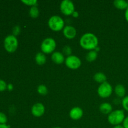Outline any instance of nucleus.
<instances>
[{"label":"nucleus","instance_id":"1","mask_svg":"<svg viewBox=\"0 0 128 128\" xmlns=\"http://www.w3.org/2000/svg\"><path fill=\"white\" fill-rule=\"evenodd\" d=\"M80 44L84 50L92 51L98 46V39L94 34L87 32L81 36Z\"/></svg>","mask_w":128,"mask_h":128},{"label":"nucleus","instance_id":"2","mask_svg":"<svg viewBox=\"0 0 128 128\" xmlns=\"http://www.w3.org/2000/svg\"><path fill=\"white\" fill-rule=\"evenodd\" d=\"M124 119V112L123 110H117L112 111L108 116V122L114 126L120 125V124L123 122Z\"/></svg>","mask_w":128,"mask_h":128},{"label":"nucleus","instance_id":"3","mask_svg":"<svg viewBox=\"0 0 128 128\" xmlns=\"http://www.w3.org/2000/svg\"><path fill=\"white\" fill-rule=\"evenodd\" d=\"M48 26L53 31H60L64 28V21L62 18L55 15L51 16L48 20Z\"/></svg>","mask_w":128,"mask_h":128},{"label":"nucleus","instance_id":"4","mask_svg":"<svg viewBox=\"0 0 128 128\" xmlns=\"http://www.w3.org/2000/svg\"><path fill=\"white\" fill-rule=\"evenodd\" d=\"M56 47V42L52 38H47L42 41L41 50L44 54H50L53 52Z\"/></svg>","mask_w":128,"mask_h":128},{"label":"nucleus","instance_id":"5","mask_svg":"<svg viewBox=\"0 0 128 128\" xmlns=\"http://www.w3.org/2000/svg\"><path fill=\"white\" fill-rule=\"evenodd\" d=\"M4 48L8 52H14L17 50L18 46V41L16 36L13 34L8 35L4 39Z\"/></svg>","mask_w":128,"mask_h":128},{"label":"nucleus","instance_id":"6","mask_svg":"<svg viewBox=\"0 0 128 128\" xmlns=\"http://www.w3.org/2000/svg\"><path fill=\"white\" fill-rule=\"evenodd\" d=\"M112 92V87L111 84L108 82H103L101 84L98 89V94L99 96L102 98H109Z\"/></svg>","mask_w":128,"mask_h":128},{"label":"nucleus","instance_id":"7","mask_svg":"<svg viewBox=\"0 0 128 128\" xmlns=\"http://www.w3.org/2000/svg\"><path fill=\"white\" fill-rule=\"evenodd\" d=\"M60 10L63 14L70 16L75 11L74 5L70 0H63L60 4Z\"/></svg>","mask_w":128,"mask_h":128},{"label":"nucleus","instance_id":"8","mask_svg":"<svg viewBox=\"0 0 128 128\" xmlns=\"http://www.w3.org/2000/svg\"><path fill=\"white\" fill-rule=\"evenodd\" d=\"M65 64L71 70H77L81 66V61L78 56L71 55L65 60Z\"/></svg>","mask_w":128,"mask_h":128},{"label":"nucleus","instance_id":"9","mask_svg":"<svg viewBox=\"0 0 128 128\" xmlns=\"http://www.w3.org/2000/svg\"><path fill=\"white\" fill-rule=\"evenodd\" d=\"M45 112V107L43 104L41 102H37L32 106L31 113L34 117H41Z\"/></svg>","mask_w":128,"mask_h":128},{"label":"nucleus","instance_id":"10","mask_svg":"<svg viewBox=\"0 0 128 128\" xmlns=\"http://www.w3.org/2000/svg\"><path fill=\"white\" fill-rule=\"evenodd\" d=\"M62 32L64 37L69 40L74 38L76 35V29L72 26H66L62 30Z\"/></svg>","mask_w":128,"mask_h":128},{"label":"nucleus","instance_id":"11","mask_svg":"<svg viewBox=\"0 0 128 128\" xmlns=\"http://www.w3.org/2000/svg\"><path fill=\"white\" fill-rule=\"evenodd\" d=\"M82 115H83V111L80 107L73 108L70 111V117L75 121L80 120L82 118Z\"/></svg>","mask_w":128,"mask_h":128},{"label":"nucleus","instance_id":"12","mask_svg":"<svg viewBox=\"0 0 128 128\" xmlns=\"http://www.w3.org/2000/svg\"><path fill=\"white\" fill-rule=\"evenodd\" d=\"M51 60L54 63L57 64H61L64 62L66 59H64V55L62 54V52L56 51L52 54Z\"/></svg>","mask_w":128,"mask_h":128},{"label":"nucleus","instance_id":"13","mask_svg":"<svg viewBox=\"0 0 128 128\" xmlns=\"http://www.w3.org/2000/svg\"><path fill=\"white\" fill-rule=\"evenodd\" d=\"M112 110V106L108 102H103L100 106V111L104 114H110Z\"/></svg>","mask_w":128,"mask_h":128},{"label":"nucleus","instance_id":"14","mask_svg":"<svg viewBox=\"0 0 128 128\" xmlns=\"http://www.w3.org/2000/svg\"><path fill=\"white\" fill-rule=\"evenodd\" d=\"M35 61L40 66L44 64L46 62V57L42 52H39L35 56Z\"/></svg>","mask_w":128,"mask_h":128},{"label":"nucleus","instance_id":"15","mask_svg":"<svg viewBox=\"0 0 128 128\" xmlns=\"http://www.w3.org/2000/svg\"><path fill=\"white\" fill-rule=\"evenodd\" d=\"M113 4L114 6L118 10H126L128 8V2L124 0H115Z\"/></svg>","mask_w":128,"mask_h":128},{"label":"nucleus","instance_id":"16","mask_svg":"<svg viewBox=\"0 0 128 128\" xmlns=\"http://www.w3.org/2000/svg\"><path fill=\"white\" fill-rule=\"evenodd\" d=\"M114 91L116 94L120 98H124L126 94V89L122 84H119L115 87Z\"/></svg>","mask_w":128,"mask_h":128},{"label":"nucleus","instance_id":"17","mask_svg":"<svg viewBox=\"0 0 128 128\" xmlns=\"http://www.w3.org/2000/svg\"><path fill=\"white\" fill-rule=\"evenodd\" d=\"M93 78L95 81L101 84L106 82V80H107L106 76L102 72H97V73H96L94 75Z\"/></svg>","mask_w":128,"mask_h":128},{"label":"nucleus","instance_id":"18","mask_svg":"<svg viewBox=\"0 0 128 128\" xmlns=\"http://www.w3.org/2000/svg\"><path fill=\"white\" fill-rule=\"evenodd\" d=\"M98 58V53L94 50L90 51V52H88L86 54V58L88 62H93L97 59Z\"/></svg>","mask_w":128,"mask_h":128},{"label":"nucleus","instance_id":"19","mask_svg":"<svg viewBox=\"0 0 128 128\" xmlns=\"http://www.w3.org/2000/svg\"><path fill=\"white\" fill-rule=\"evenodd\" d=\"M29 14H30V16L32 18H36L38 17L39 15H40V10H39L38 6L31 7Z\"/></svg>","mask_w":128,"mask_h":128},{"label":"nucleus","instance_id":"20","mask_svg":"<svg viewBox=\"0 0 128 128\" xmlns=\"http://www.w3.org/2000/svg\"><path fill=\"white\" fill-rule=\"evenodd\" d=\"M37 91L40 94L42 95V96H46L48 92L47 87L44 84L39 85L37 89Z\"/></svg>","mask_w":128,"mask_h":128},{"label":"nucleus","instance_id":"21","mask_svg":"<svg viewBox=\"0 0 128 128\" xmlns=\"http://www.w3.org/2000/svg\"><path fill=\"white\" fill-rule=\"evenodd\" d=\"M21 1L27 6H30L31 7L38 6V1L36 0H22Z\"/></svg>","mask_w":128,"mask_h":128},{"label":"nucleus","instance_id":"22","mask_svg":"<svg viewBox=\"0 0 128 128\" xmlns=\"http://www.w3.org/2000/svg\"><path fill=\"white\" fill-rule=\"evenodd\" d=\"M71 53H72V50H71V47L69 46H65L62 49V54L65 56H67L68 57L71 56Z\"/></svg>","mask_w":128,"mask_h":128},{"label":"nucleus","instance_id":"23","mask_svg":"<svg viewBox=\"0 0 128 128\" xmlns=\"http://www.w3.org/2000/svg\"><path fill=\"white\" fill-rule=\"evenodd\" d=\"M122 106L123 108L128 112V96H125L122 100Z\"/></svg>","mask_w":128,"mask_h":128},{"label":"nucleus","instance_id":"24","mask_svg":"<svg viewBox=\"0 0 128 128\" xmlns=\"http://www.w3.org/2000/svg\"><path fill=\"white\" fill-rule=\"evenodd\" d=\"M7 117L2 112H0V124H4L7 122Z\"/></svg>","mask_w":128,"mask_h":128},{"label":"nucleus","instance_id":"25","mask_svg":"<svg viewBox=\"0 0 128 128\" xmlns=\"http://www.w3.org/2000/svg\"><path fill=\"white\" fill-rule=\"evenodd\" d=\"M8 85L6 84V82L2 80H0V91H4L7 88Z\"/></svg>","mask_w":128,"mask_h":128},{"label":"nucleus","instance_id":"26","mask_svg":"<svg viewBox=\"0 0 128 128\" xmlns=\"http://www.w3.org/2000/svg\"><path fill=\"white\" fill-rule=\"evenodd\" d=\"M20 32V28L18 26H16L13 28V31H12V33L14 36H17L19 34V33Z\"/></svg>","mask_w":128,"mask_h":128},{"label":"nucleus","instance_id":"27","mask_svg":"<svg viewBox=\"0 0 128 128\" xmlns=\"http://www.w3.org/2000/svg\"><path fill=\"white\" fill-rule=\"evenodd\" d=\"M122 124H123V127L124 128H128V117L125 118L123 122H122Z\"/></svg>","mask_w":128,"mask_h":128},{"label":"nucleus","instance_id":"28","mask_svg":"<svg viewBox=\"0 0 128 128\" xmlns=\"http://www.w3.org/2000/svg\"><path fill=\"white\" fill-rule=\"evenodd\" d=\"M125 18H126V20L128 22V8L125 11Z\"/></svg>","mask_w":128,"mask_h":128},{"label":"nucleus","instance_id":"29","mask_svg":"<svg viewBox=\"0 0 128 128\" xmlns=\"http://www.w3.org/2000/svg\"><path fill=\"white\" fill-rule=\"evenodd\" d=\"M72 16H73L74 18H78L79 16V13L78 11H75L74 12H73V14H72Z\"/></svg>","mask_w":128,"mask_h":128},{"label":"nucleus","instance_id":"30","mask_svg":"<svg viewBox=\"0 0 128 128\" xmlns=\"http://www.w3.org/2000/svg\"><path fill=\"white\" fill-rule=\"evenodd\" d=\"M7 88L8 89L9 91H11V90L13 89V86H12L11 84H9L8 85V86H7Z\"/></svg>","mask_w":128,"mask_h":128},{"label":"nucleus","instance_id":"31","mask_svg":"<svg viewBox=\"0 0 128 128\" xmlns=\"http://www.w3.org/2000/svg\"><path fill=\"white\" fill-rule=\"evenodd\" d=\"M0 128H10V126H7L6 124H0Z\"/></svg>","mask_w":128,"mask_h":128},{"label":"nucleus","instance_id":"32","mask_svg":"<svg viewBox=\"0 0 128 128\" xmlns=\"http://www.w3.org/2000/svg\"><path fill=\"white\" fill-rule=\"evenodd\" d=\"M113 128H124L123 127V126H122V125H117V126H114V127Z\"/></svg>","mask_w":128,"mask_h":128},{"label":"nucleus","instance_id":"33","mask_svg":"<svg viewBox=\"0 0 128 128\" xmlns=\"http://www.w3.org/2000/svg\"><path fill=\"white\" fill-rule=\"evenodd\" d=\"M60 128V127H55V128Z\"/></svg>","mask_w":128,"mask_h":128},{"label":"nucleus","instance_id":"34","mask_svg":"<svg viewBox=\"0 0 128 128\" xmlns=\"http://www.w3.org/2000/svg\"></svg>","mask_w":128,"mask_h":128},{"label":"nucleus","instance_id":"35","mask_svg":"<svg viewBox=\"0 0 128 128\" xmlns=\"http://www.w3.org/2000/svg\"></svg>","mask_w":128,"mask_h":128}]
</instances>
